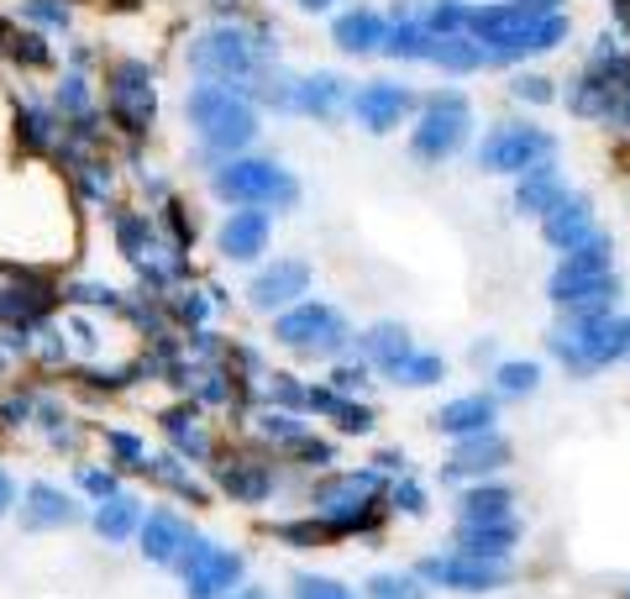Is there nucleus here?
Returning <instances> with one entry per match:
<instances>
[{
    "label": "nucleus",
    "mask_w": 630,
    "mask_h": 599,
    "mask_svg": "<svg viewBox=\"0 0 630 599\" xmlns=\"http://www.w3.org/2000/svg\"><path fill=\"white\" fill-rule=\"evenodd\" d=\"M184 537H189V526H184L174 510H152L148 521H143V552H148L152 563H174Z\"/></svg>",
    "instance_id": "obj_26"
},
{
    "label": "nucleus",
    "mask_w": 630,
    "mask_h": 599,
    "mask_svg": "<svg viewBox=\"0 0 630 599\" xmlns=\"http://www.w3.org/2000/svg\"><path fill=\"white\" fill-rule=\"evenodd\" d=\"M431 48H436V32L425 27L420 16H394L390 32H384V42H379V53H390V59H405V63H431Z\"/></svg>",
    "instance_id": "obj_22"
},
{
    "label": "nucleus",
    "mask_w": 630,
    "mask_h": 599,
    "mask_svg": "<svg viewBox=\"0 0 630 599\" xmlns=\"http://www.w3.org/2000/svg\"><path fill=\"white\" fill-rule=\"evenodd\" d=\"M431 420H436V431H447V437H473V431H489V426H494V400H489V394H457V400H447Z\"/></svg>",
    "instance_id": "obj_24"
},
{
    "label": "nucleus",
    "mask_w": 630,
    "mask_h": 599,
    "mask_svg": "<svg viewBox=\"0 0 630 599\" xmlns=\"http://www.w3.org/2000/svg\"><path fill=\"white\" fill-rule=\"evenodd\" d=\"M557 42H568V16H563V11L536 16L531 27L515 32L510 42H499L494 53H483V63H520V59H531V53H552Z\"/></svg>",
    "instance_id": "obj_13"
},
{
    "label": "nucleus",
    "mask_w": 630,
    "mask_h": 599,
    "mask_svg": "<svg viewBox=\"0 0 630 599\" xmlns=\"http://www.w3.org/2000/svg\"><path fill=\"white\" fill-rule=\"evenodd\" d=\"M373 463H379V468H384V474H399V468H405V452H379V457H373Z\"/></svg>",
    "instance_id": "obj_44"
},
{
    "label": "nucleus",
    "mask_w": 630,
    "mask_h": 599,
    "mask_svg": "<svg viewBox=\"0 0 630 599\" xmlns=\"http://www.w3.org/2000/svg\"><path fill=\"white\" fill-rule=\"evenodd\" d=\"M331 0H300V11H326Z\"/></svg>",
    "instance_id": "obj_47"
},
{
    "label": "nucleus",
    "mask_w": 630,
    "mask_h": 599,
    "mask_svg": "<svg viewBox=\"0 0 630 599\" xmlns=\"http://www.w3.org/2000/svg\"><path fill=\"white\" fill-rule=\"evenodd\" d=\"M85 484H90L95 494H116V479H111V474H95V468H90V474H85Z\"/></svg>",
    "instance_id": "obj_43"
},
{
    "label": "nucleus",
    "mask_w": 630,
    "mask_h": 599,
    "mask_svg": "<svg viewBox=\"0 0 630 599\" xmlns=\"http://www.w3.org/2000/svg\"><path fill=\"white\" fill-rule=\"evenodd\" d=\"M111 106H116V117L126 121V132H143L152 121V85H148V69H143V63H121L116 69Z\"/></svg>",
    "instance_id": "obj_17"
},
{
    "label": "nucleus",
    "mask_w": 630,
    "mask_h": 599,
    "mask_svg": "<svg viewBox=\"0 0 630 599\" xmlns=\"http://www.w3.org/2000/svg\"><path fill=\"white\" fill-rule=\"evenodd\" d=\"M189 121L200 132V143L210 152H242L252 137H258V111L242 100L232 85H200L189 90Z\"/></svg>",
    "instance_id": "obj_2"
},
{
    "label": "nucleus",
    "mask_w": 630,
    "mask_h": 599,
    "mask_svg": "<svg viewBox=\"0 0 630 599\" xmlns=\"http://www.w3.org/2000/svg\"><path fill=\"white\" fill-rule=\"evenodd\" d=\"M384 32H390V16H379L373 5H358V11H342V16H336L331 37H336L342 53H358L362 59V53H379Z\"/></svg>",
    "instance_id": "obj_20"
},
{
    "label": "nucleus",
    "mask_w": 630,
    "mask_h": 599,
    "mask_svg": "<svg viewBox=\"0 0 630 599\" xmlns=\"http://www.w3.org/2000/svg\"><path fill=\"white\" fill-rule=\"evenodd\" d=\"M394 379H399V384H410V390H431V384H442V379H447V363L436 358V353H410L405 368H399Z\"/></svg>",
    "instance_id": "obj_29"
},
{
    "label": "nucleus",
    "mask_w": 630,
    "mask_h": 599,
    "mask_svg": "<svg viewBox=\"0 0 630 599\" xmlns=\"http://www.w3.org/2000/svg\"><path fill=\"white\" fill-rule=\"evenodd\" d=\"M473 132V106L462 90H436L425 106H420V121L410 132V152L420 163H447L452 152L468 143Z\"/></svg>",
    "instance_id": "obj_5"
},
{
    "label": "nucleus",
    "mask_w": 630,
    "mask_h": 599,
    "mask_svg": "<svg viewBox=\"0 0 630 599\" xmlns=\"http://www.w3.org/2000/svg\"><path fill=\"white\" fill-rule=\"evenodd\" d=\"M174 563L184 569V589H189V599L232 595V589L242 584V558L237 552H226V547H210L206 537H184Z\"/></svg>",
    "instance_id": "obj_8"
},
{
    "label": "nucleus",
    "mask_w": 630,
    "mask_h": 599,
    "mask_svg": "<svg viewBox=\"0 0 630 599\" xmlns=\"http://www.w3.org/2000/svg\"><path fill=\"white\" fill-rule=\"evenodd\" d=\"M510 463V442L489 426V431H473V437H457V452L442 468V479H483V474H499Z\"/></svg>",
    "instance_id": "obj_11"
},
{
    "label": "nucleus",
    "mask_w": 630,
    "mask_h": 599,
    "mask_svg": "<svg viewBox=\"0 0 630 599\" xmlns=\"http://www.w3.org/2000/svg\"><path fill=\"white\" fill-rule=\"evenodd\" d=\"M626 599H630V589H626Z\"/></svg>",
    "instance_id": "obj_48"
},
{
    "label": "nucleus",
    "mask_w": 630,
    "mask_h": 599,
    "mask_svg": "<svg viewBox=\"0 0 630 599\" xmlns=\"http://www.w3.org/2000/svg\"><path fill=\"white\" fill-rule=\"evenodd\" d=\"M273 394H279L284 405H305V390L289 379V374H273Z\"/></svg>",
    "instance_id": "obj_42"
},
{
    "label": "nucleus",
    "mask_w": 630,
    "mask_h": 599,
    "mask_svg": "<svg viewBox=\"0 0 630 599\" xmlns=\"http://www.w3.org/2000/svg\"><path fill=\"white\" fill-rule=\"evenodd\" d=\"M431 63H442L452 74H473V69H483V48L468 37V32H447V37H436Z\"/></svg>",
    "instance_id": "obj_27"
},
{
    "label": "nucleus",
    "mask_w": 630,
    "mask_h": 599,
    "mask_svg": "<svg viewBox=\"0 0 630 599\" xmlns=\"http://www.w3.org/2000/svg\"><path fill=\"white\" fill-rule=\"evenodd\" d=\"M609 264H615V242H609V232H589L578 247L563 253V264H557L552 279H600V273H615Z\"/></svg>",
    "instance_id": "obj_23"
},
{
    "label": "nucleus",
    "mask_w": 630,
    "mask_h": 599,
    "mask_svg": "<svg viewBox=\"0 0 630 599\" xmlns=\"http://www.w3.org/2000/svg\"><path fill=\"white\" fill-rule=\"evenodd\" d=\"M263 247H269V210H258V206L232 210V221L221 227V253L237 258V264H252Z\"/></svg>",
    "instance_id": "obj_19"
},
{
    "label": "nucleus",
    "mask_w": 630,
    "mask_h": 599,
    "mask_svg": "<svg viewBox=\"0 0 630 599\" xmlns=\"http://www.w3.org/2000/svg\"><path fill=\"white\" fill-rule=\"evenodd\" d=\"M326 411L336 416V426H342L347 437H368V431H373V411H368V405H358L353 394H336Z\"/></svg>",
    "instance_id": "obj_34"
},
{
    "label": "nucleus",
    "mask_w": 630,
    "mask_h": 599,
    "mask_svg": "<svg viewBox=\"0 0 630 599\" xmlns=\"http://www.w3.org/2000/svg\"><path fill=\"white\" fill-rule=\"evenodd\" d=\"M263 431L279 437V442H300V437H305V426L295 416H284V411H279V416H263Z\"/></svg>",
    "instance_id": "obj_40"
},
{
    "label": "nucleus",
    "mask_w": 630,
    "mask_h": 599,
    "mask_svg": "<svg viewBox=\"0 0 630 599\" xmlns=\"http://www.w3.org/2000/svg\"><path fill=\"white\" fill-rule=\"evenodd\" d=\"M410 353H416V342H410V331L399 327V321H379V327L362 331V363H368V368L399 374Z\"/></svg>",
    "instance_id": "obj_21"
},
{
    "label": "nucleus",
    "mask_w": 630,
    "mask_h": 599,
    "mask_svg": "<svg viewBox=\"0 0 630 599\" xmlns=\"http://www.w3.org/2000/svg\"><path fill=\"white\" fill-rule=\"evenodd\" d=\"M347 100H353V90H347L342 74H310V80H300V85L289 90V106L316 121H336L347 111Z\"/></svg>",
    "instance_id": "obj_16"
},
{
    "label": "nucleus",
    "mask_w": 630,
    "mask_h": 599,
    "mask_svg": "<svg viewBox=\"0 0 630 599\" xmlns=\"http://www.w3.org/2000/svg\"><path fill=\"white\" fill-rule=\"evenodd\" d=\"M515 100H531V106H552L557 90H552V80H541V74H515Z\"/></svg>",
    "instance_id": "obj_37"
},
{
    "label": "nucleus",
    "mask_w": 630,
    "mask_h": 599,
    "mask_svg": "<svg viewBox=\"0 0 630 599\" xmlns=\"http://www.w3.org/2000/svg\"><path fill=\"white\" fill-rule=\"evenodd\" d=\"M263 53H269V42L258 37V32H242V27H215L206 32L195 48H189V63L215 80V85H232L237 90L242 80H252L258 69H263Z\"/></svg>",
    "instance_id": "obj_6"
},
{
    "label": "nucleus",
    "mask_w": 630,
    "mask_h": 599,
    "mask_svg": "<svg viewBox=\"0 0 630 599\" xmlns=\"http://www.w3.org/2000/svg\"><path fill=\"white\" fill-rule=\"evenodd\" d=\"M515 180H520L515 184V210H520V216H546V210L568 195V184H563L552 158H541L536 169H526V174H515Z\"/></svg>",
    "instance_id": "obj_18"
},
{
    "label": "nucleus",
    "mask_w": 630,
    "mask_h": 599,
    "mask_svg": "<svg viewBox=\"0 0 630 599\" xmlns=\"http://www.w3.org/2000/svg\"><path fill=\"white\" fill-rule=\"evenodd\" d=\"M11 505V479H5V474H0V510Z\"/></svg>",
    "instance_id": "obj_46"
},
{
    "label": "nucleus",
    "mask_w": 630,
    "mask_h": 599,
    "mask_svg": "<svg viewBox=\"0 0 630 599\" xmlns=\"http://www.w3.org/2000/svg\"><path fill=\"white\" fill-rule=\"evenodd\" d=\"M368 374H373L368 363H336V374H331V390H336V394H358L362 384H368Z\"/></svg>",
    "instance_id": "obj_39"
},
{
    "label": "nucleus",
    "mask_w": 630,
    "mask_h": 599,
    "mask_svg": "<svg viewBox=\"0 0 630 599\" xmlns=\"http://www.w3.org/2000/svg\"><path fill=\"white\" fill-rule=\"evenodd\" d=\"M420 22L436 32V37H447V32H462V27H468V0H436V5L420 16Z\"/></svg>",
    "instance_id": "obj_35"
},
{
    "label": "nucleus",
    "mask_w": 630,
    "mask_h": 599,
    "mask_svg": "<svg viewBox=\"0 0 630 599\" xmlns=\"http://www.w3.org/2000/svg\"><path fill=\"white\" fill-rule=\"evenodd\" d=\"M32 526H59V521H74V505L63 500L59 489H48V484H37L32 489Z\"/></svg>",
    "instance_id": "obj_33"
},
{
    "label": "nucleus",
    "mask_w": 630,
    "mask_h": 599,
    "mask_svg": "<svg viewBox=\"0 0 630 599\" xmlns=\"http://www.w3.org/2000/svg\"><path fill=\"white\" fill-rule=\"evenodd\" d=\"M295 599H358L347 584H336V578H316V573H300L295 578Z\"/></svg>",
    "instance_id": "obj_36"
},
{
    "label": "nucleus",
    "mask_w": 630,
    "mask_h": 599,
    "mask_svg": "<svg viewBox=\"0 0 630 599\" xmlns=\"http://www.w3.org/2000/svg\"><path fill=\"white\" fill-rule=\"evenodd\" d=\"M390 505L405 510V515H425V510H431V505H425V489H420L416 479H399V484H394V489H390Z\"/></svg>",
    "instance_id": "obj_38"
},
{
    "label": "nucleus",
    "mask_w": 630,
    "mask_h": 599,
    "mask_svg": "<svg viewBox=\"0 0 630 599\" xmlns=\"http://www.w3.org/2000/svg\"><path fill=\"white\" fill-rule=\"evenodd\" d=\"M368 599H425V578L420 573H379V578H368Z\"/></svg>",
    "instance_id": "obj_31"
},
{
    "label": "nucleus",
    "mask_w": 630,
    "mask_h": 599,
    "mask_svg": "<svg viewBox=\"0 0 630 599\" xmlns=\"http://www.w3.org/2000/svg\"><path fill=\"white\" fill-rule=\"evenodd\" d=\"M589 232H600V227H594V206H589V195H563L557 206L541 216V237L552 242L557 253L578 247Z\"/></svg>",
    "instance_id": "obj_14"
},
{
    "label": "nucleus",
    "mask_w": 630,
    "mask_h": 599,
    "mask_svg": "<svg viewBox=\"0 0 630 599\" xmlns=\"http://www.w3.org/2000/svg\"><path fill=\"white\" fill-rule=\"evenodd\" d=\"M515 521H457V552L479 563H510L515 552Z\"/></svg>",
    "instance_id": "obj_15"
},
{
    "label": "nucleus",
    "mask_w": 630,
    "mask_h": 599,
    "mask_svg": "<svg viewBox=\"0 0 630 599\" xmlns=\"http://www.w3.org/2000/svg\"><path fill=\"white\" fill-rule=\"evenodd\" d=\"M137 521H143V510H137V500H126V494H111V505H100V515H95V531L100 537H132L137 531Z\"/></svg>",
    "instance_id": "obj_28"
},
{
    "label": "nucleus",
    "mask_w": 630,
    "mask_h": 599,
    "mask_svg": "<svg viewBox=\"0 0 630 599\" xmlns=\"http://www.w3.org/2000/svg\"><path fill=\"white\" fill-rule=\"evenodd\" d=\"M347 111L368 126V132H394L399 121L416 111V95H410V85H394V80H373V85H362L353 100H347Z\"/></svg>",
    "instance_id": "obj_10"
},
{
    "label": "nucleus",
    "mask_w": 630,
    "mask_h": 599,
    "mask_svg": "<svg viewBox=\"0 0 630 599\" xmlns=\"http://www.w3.org/2000/svg\"><path fill=\"white\" fill-rule=\"evenodd\" d=\"M273 337H279L284 347H295V353H310V358H336V353L353 347L347 316H342L336 305H326V300H300V305H289V310L273 321Z\"/></svg>",
    "instance_id": "obj_4"
},
{
    "label": "nucleus",
    "mask_w": 630,
    "mask_h": 599,
    "mask_svg": "<svg viewBox=\"0 0 630 599\" xmlns=\"http://www.w3.org/2000/svg\"><path fill=\"white\" fill-rule=\"evenodd\" d=\"M416 573L425 578V584H436V589H457V595H489V589H499V584L510 578L505 563H479V558H468V552L425 558Z\"/></svg>",
    "instance_id": "obj_9"
},
{
    "label": "nucleus",
    "mask_w": 630,
    "mask_h": 599,
    "mask_svg": "<svg viewBox=\"0 0 630 599\" xmlns=\"http://www.w3.org/2000/svg\"><path fill=\"white\" fill-rule=\"evenodd\" d=\"M221 484H226L237 500H263L273 489V474L269 468H247V463H242V468H221Z\"/></svg>",
    "instance_id": "obj_32"
},
{
    "label": "nucleus",
    "mask_w": 630,
    "mask_h": 599,
    "mask_svg": "<svg viewBox=\"0 0 630 599\" xmlns=\"http://www.w3.org/2000/svg\"><path fill=\"white\" fill-rule=\"evenodd\" d=\"M557 152V137L552 132H541V126H494L489 137H483L479 148V169L489 174H526V169H536L541 158H552Z\"/></svg>",
    "instance_id": "obj_7"
},
{
    "label": "nucleus",
    "mask_w": 630,
    "mask_h": 599,
    "mask_svg": "<svg viewBox=\"0 0 630 599\" xmlns=\"http://www.w3.org/2000/svg\"><path fill=\"white\" fill-rule=\"evenodd\" d=\"M305 295H310V264H300V258H279L273 269L252 279V305L258 310H289Z\"/></svg>",
    "instance_id": "obj_12"
},
{
    "label": "nucleus",
    "mask_w": 630,
    "mask_h": 599,
    "mask_svg": "<svg viewBox=\"0 0 630 599\" xmlns=\"http://www.w3.org/2000/svg\"><path fill=\"white\" fill-rule=\"evenodd\" d=\"M215 195L237 200V206H273V210H289L300 206V180L289 169H279L269 158H232L215 169Z\"/></svg>",
    "instance_id": "obj_3"
},
{
    "label": "nucleus",
    "mask_w": 630,
    "mask_h": 599,
    "mask_svg": "<svg viewBox=\"0 0 630 599\" xmlns=\"http://www.w3.org/2000/svg\"><path fill=\"white\" fill-rule=\"evenodd\" d=\"M526 5H531L536 16H552V11H563V0H526Z\"/></svg>",
    "instance_id": "obj_45"
},
{
    "label": "nucleus",
    "mask_w": 630,
    "mask_h": 599,
    "mask_svg": "<svg viewBox=\"0 0 630 599\" xmlns=\"http://www.w3.org/2000/svg\"><path fill=\"white\" fill-rule=\"evenodd\" d=\"M457 521H515V494L505 484H468L457 500Z\"/></svg>",
    "instance_id": "obj_25"
},
{
    "label": "nucleus",
    "mask_w": 630,
    "mask_h": 599,
    "mask_svg": "<svg viewBox=\"0 0 630 599\" xmlns=\"http://www.w3.org/2000/svg\"><path fill=\"white\" fill-rule=\"evenodd\" d=\"M289 448L300 452V457L310 463V468H331V457H336V452H331V442H310V437H300V442H289Z\"/></svg>",
    "instance_id": "obj_41"
},
{
    "label": "nucleus",
    "mask_w": 630,
    "mask_h": 599,
    "mask_svg": "<svg viewBox=\"0 0 630 599\" xmlns=\"http://www.w3.org/2000/svg\"><path fill=\"white\" fill-rule=\"evenodd\" d=\"M552 358H563L572 374H594L604 363L630 358V316H583L546 337Z\"/></svg>",
    "instance_id": "obj_1"
},
{
    "label": "nucleus",
    "mask_w": 630,
    "mask_h": 599,
    "mask_svg": "<svg viewBox=\"0 0 630 599\" xmlns=\"http://www.w3.org/2000/svg\"><path fill=\"white\" fill-rule=\"evenodd\" d=\"M494 384H499V394H536L541 390V363H499L494 368Z\"/></svg>",
    "instance_id": "obj_30"
}]
</instances>
